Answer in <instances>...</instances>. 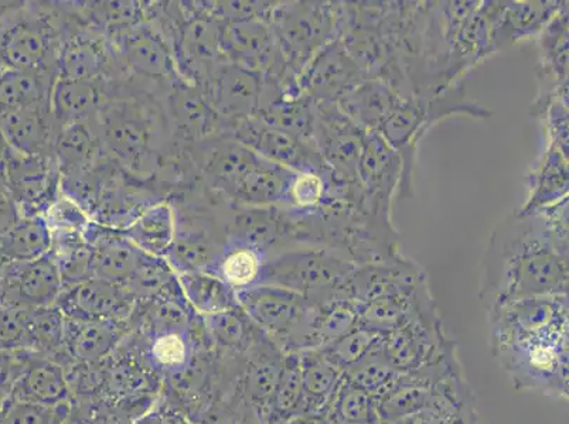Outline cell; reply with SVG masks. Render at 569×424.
I'll return each instance as SVG.
<instances>
[{
    "mask_svg": "<svg viewBox=\"0 0 569 424\" xmlns=\"http://www.w3.org/2000/svg\"><path fill=\"white\" fill-rule=\"evenodd\" d=\"M546 294H568V200L501 222L483 258L486 312Z\"/></svg>",
    "mask_w": 569,
    "mask_h": 424,
    "instance_id": "cell-1",
    "label": "cell"
},
{
    "mask_svg": "<svg viewBox=\"0 0 569 424\" xmlns=\"http://www.w3.org/2000/svg\"><path fill=\"white\" fill-rule=\"evenodd\" d=\"M488 314L490 353L515 390L568 400V294L521 299Z\"/></svg>",
    "mask_w": 569,
    "mask_h": 424,
    "instance_id": "cell-2",
    "label": "cell"
},
{
    "mask_svg": "<svg viewBox=\"0 0 569 424\" xmlns=\"http://www.w3.org/2000/svg\"><path fill=\"white\" fill-rule=\"evenodd\" d=\"M356 267L345 253L329 248H284L267 258L260 284L288 289L320 304L345 293Z\"/></svg>",
    "mask_w": 569,
    "mask_h": 424,
    "instance_id": "cell-3",
    "label": "cell"
},
{
    "mask_svg": "<svg viewBox=\"0 0 569 424\" xmlns=\"http://www.w3.org/2000/svg\"><path fill=\"white\" fill-rule=\"evenodd\" d=\"M271 23L289 75L298 80L310 60L339 38V2H281Z\"/></svg>",
    "mask_w": 569,
    "mask_h": 424,
    "instance_id": "cell-4",
    "label": "cell"
},
{
    "mask_svg": "<svg viewBox=\"0 0 569 424\" xmlns=\"http://www.w3.org/2000/svg\"><path fill=\"white\" fill-rule=\"evenodd\" d=\"M238 306L284 354L308 350L313 303L301 294L271 284L236 293Z\"/></svg>",
    "mask_w": 569,
    "mask_h": 424,
    "instance_id": "cell-5",
    "label": "cell"
},
{
    "mask_svg": "<svg viewBox=\"0 0 569 424\" xmlns=\"http://www.w3.org/2000/svg\"><path fill=\"white\" fill-rule=\"evenodd\" d=\"M174 210L176 235L164 260L176 275L213 273L226 245L224 211L214 212L198 201H170Z\"/></svg>",
    "mask_w": 569,
    "mask_h": 424,
    "instance_id": "cell-6",
    "label": "cell"
},
{
    "mask_svg": "<svg viewBox=\"0 0 569 424\" xmlns=\"http://www.w3.org/2000/svg\"><path fill=\"white\" fill-rule=\"evenodd\" d=\"M183 153L203 188L222 200H229L247 175L266 160L226 131L189 144Z\"/></svg>",
    "mask_w": 569,
    "mask_h": 424,
    "instance_id": "cell-7",
    "label": "cell"
},
{
    "mask_svg": "<svg viewBox=\"0 0 569 424\" xmlns=\"http://www.w3.org/2000/svg\"><path fill=\"white\" fill-rule=\"evenodd\" d=\"M108 33V43L129 74L163 87L183 80L172 46L153 19H143Z\"/></svg>",
    "mask_w": 569,
    "mask_h": 424,
    "instance_id": "cell-8",
    "label": "cell"
},
{
    "mask_svg": "<svg viewBox=\"0 0 569 424\" xmlns=\"http://www.w3.org/2000/svg\"><path fill=\"white\" fill-rule=\"evenodd\" d=\"M455 346L458 344L445 331L436 303L381 340L382 353L401 374L431 364Z\"/></svg>",
    "mask_w": 569,
    "mask_h": 424,
    "instance_id": "cell-9",
    "label": "cell"
},
{
    "mask_svg": "<svg viewBox=\"0 0 569 424\" xmlns=\"http://www.w3.org/2000/svg\"><path fill=\"white\" fill-rule=\"evenodd\" d=\"M0 178L20 216L43 215L60 193L61 173L54 157H30L9 148L0 162Z\"/></svg>",
    "mask_w": 569,
    "mask_h": 424,
    "instance_id": "cell-10",
    "label": "cell"
},
{
    "mask_svg": "<svg viewBox=\"0 0 569 424\" xmlns=\"http://www.w3.org/2000/svg\"><path fill=\"white\" fill-rule=\"evenodd\" d=\"M224 131L231 133L238 142L251 149L258 157L292 172L315 173L322 178L335 173L320 158L317 149L267 125L260 118L248 117L226 121Z\"/></svg>",
    "mask_w": 569,
    "mask_h": 424,
    "instance_id": "cell-11",
    "label": "cell"
},
{
    "mask_svg": "<svg viewBox=\"0 0 569 424\" xmlns=\"http://www.w3.org/2000/svg\"><path fill=\"white\" fill-rule=\"evenodd\" d=\"M221 53L227 61L260 72L278 81L297 80L289 75L271 23L252 19L221 23Z\"/></svg>",
    "mask_w": 569,
    "mask_h": 424,
    "instance_id": "cell-12",
    "label": "cell"
},
{
    "mask_svg": "<svg viewBox=\"0 0 569 424\" xmlns=\"http://www.w3.org/2000/svg\"><path fill=\"white\" fill-rule=\"evenodd\" d=\"M367 133L340 110L338 103L315 101V148L336 174L351 183H357V168Z\"/></svg>",
    "mask_w": 569,
    "mask_h": 424,
    "instance_id": "cell-13",
    "label": "cell"
},
{
    "mask_svg": "<svg viewBox=\"0 0 569 424\" xmlns=\"http://www.w3.org/2000/svg\"><path fill=\"white\" fill-rule=\"evenodd\" d=\"M402 172L400 153L381 134L367 133L357 168V184L365 210L376 219L391 222V203L400 190Z\"/></svg>",
    "mask_w": 569,
    "mask_h": 424,
    "instance_id": "cell-14",
    "label": "cell"
},
{
    "mask_svg": "<svg viewBox=\"0 0 569 424\" xmlns=\"http://www.w3.org/2000/svg\"><path fill=\"white\" fill-rule=\"evenodd\" d=\"M263 80L260 72L222 60L210 67L198 87L224 121H234L257 115Z\"/></svg>",
    "mask_w": 569,
    "mask_h": 424,
    "instance_id": "cell-15",
    "label": "cell"
},
{
    "mask_svg": "<svg viewBox=\"0 0 569 424\" xmlns=\"http://www.w3.org/2000/svg\"><path fill=\"white\" fill-rule=\"evenodd\" d=\"M61 41L48 20L33 18L10 26L0 40V53L8 69L38 72L57 79Z\"/></svg>",
    "mask_w": 569,
    "mask_h": 424,
    "instance_id": "cell-16",
    "label": "cell"
},
{
    "mask_svg": "<svg viewBox=\"0 0 569 424\" xmlns=\"http://www.w3.org/2000/svg\"><path fill=\"white\" fill-rule=\"evenodd\" d=\"M137 303L126 287L98 277L63 289L56 302L67 319L117 323H126L134 313Z\"/></svg>",
    "mask_w": 569,
    "mask_h": 424,
    "instance_id": "cell-17",
    "label": "cell"
},
{
    "mask_svg": "<svg viewBox=\"0 0 569 424\" xmlns=\"http://www.w3.org/2000/svg\"><path fill=\"white\" fill-rule=\"evenodd\" d=\"M170 128L180 149L224 131L226 121L210 105L200 87L186 80L169 85L163 95Z\"/></svg>",
    "mask_w": 569,
    "mask_h": 424,
    "instance_id": "cell-18",
    "label": "cell"
},
{
    "mask_svg": "<svg viewBox=\"0 0 569 424\" xmlns=\"http://www.w3.org/2000/svg\"><path fill=\"white\" fill-rule=\"evenodd\" d=\"M2 282V303L30 310L53 306L63 292L51 252L34 261L3 263Z\"/></svg>",
    "mask_w": 569,
    "mask_h": 424,
    "instance_id": "cell-19",
    "label": "cell"
},
{
    "mask_svg": "<svg viewBox=\"0 0 569 424\" xmlns=\"http://www.w3.org/2000/svg\"><path fill=\"white\" fill-rule=\"evenodd\" d=\"M367 79L339 40L326 46L305 67L298 87L313 101L338 102Z\"/></svg>",
    "mask_w": 569,
    "mask_h": 424,
    "instance_id": "cell-20",
    "label": "cell"
},
{
    "mask_svg": "<svg viewBox=\"0 0 569 424\" xmlns=\"http://www.w3.org/2000/svg\"><path fill=\"white\" fill-rule=\"evenodd\" d=\"M563 2H483L495 53L542 32Z\"/></svg>",
    "mask_w": 569,
    "mask_h": 424,
    "instance_id": "cell-21",
    "label": "cell"
},
{
    "mask_svg": "<svg viewBox=\"0 0 569 424\" xmlns=\"http://www.w3.org/2000/svg\"><path fill=\"white\" fill-rule=\"evenodd\" d=\"M84 238L92 251V277L126 287L141 265L144 252L138 250L121 230L94 221L87 226Z\"/></svg>",
    "mask_w": 569,
    "mask_h": 424,
    "instance_id": "cell-22",
    "label": "cell"
},
{
    "mask_svg": "<svg viewBox=\"0 0 569 424\" xmlns=\"http://www.w3.org/2000/svg\"><path fill=\"white\" fill-rule=\"evenodd\" d=\"M0 132L20 153L54 157L57 127L50 103L0 112Z\"/></svg>",
    "mask_w": 569,
    "mask_h": 424,
    "instance_id": "cell-23",
    "label": "cell"
},
{
    "mask_svg": "<svg viewBox=\"0 0 569 424\" xmlns=\"http://www.w3.org/2000/svg\"><path fill=\"white\" fill-rule=\"evenodd\" d=\"M91 33H77L61 40L57 59V79L98 81L110 75L116 55L108 39Z\"/></svg>",
    "mask_w": 569,
    "mask_h": 424,
    "instance_id": "cell-24",
    "label": "cell"
},
{
    "mask_svg": "<svg viewBox=\"0 0 569 424\" xmlns=\"http://www.w3.org/2000/svg\"><path fill=\"white\" fill-rule=\"evenodd\" d=\"M568 157L556 144L548 143L545 153L527 174L529 196L517 214H536L568 200Z\"/></svg>",
    "mask_w": 569,
    "mask_h": 424,
    "instance_id": "cell-25",
    "label": "cell"
},
{
    "mask_svg": "<svg viewBox=\"0 0 569 424\" xmlns=\"http://www.w3.org/2000/svg\"><path fill=\"white\" fill-rule=\"evenodd\" d=\"M248 365L244 376V393L248 401L271 417L273 397L281 380L284 353L268 335L247 351Z\"/></svg>",
    "mask_w": 569,
    "mask_h": 424,
    "instance_id": "cell-26",
    "label": "cell"
},
{
    "mask_svg": "<svg viewBox=\"0 0 569 424\" xmlns=\"http://www.w3.org/2000/svg\"><path fill=\"white\" fill-rule=\"evenodd\" d=\"M102 157H106V152L102 148L98 117L88 121L67 123L57 129L54 158L61 175L90 168Z\"/></svg>",
    "mask_w": 569,
    "mask_h": 424,
    "instance_id": "cell-27",
    "label": "cell"
},
{
    "mask_svg": "<svg viewBox=\"0 0 569 424\" xmlns=\"http://www.w3.org/2000/svg\"><path fill=\"white\" fill-rule=\"evenodd\" d=\"M401 98L386 82L365 80L336 103L357 125L367 132H379Z\"/></svg>",
    "mask_w": 569,
    "mask_h": 424,
    "instance_id": "cell-28",
    "label": "cell"
},
{
    "mask_svg": "<svg viewBox=\"0 0 569 424\" xmlns=\"http://www.w3.org/2000/svg\"><path fill=\"white\" fill-rule=\"evenodd\" d=\"M299 355L302 364V400L295 416L323 415L345 374L326 359L322 351H302Z\"/></svg>",
    "mask_w": 569,
    "mask_h": 424,
    "instance_id": "cell-29",
    "label": "cell"
},
{
    "mask_svg": "<svg viewBox=\"0 0 569 424\" xmlns=\"http://www.w3.org/2000/svg\"><path fill=\"white\" fill-rule=\"evenodd\" d=\"M102 102V80L57 79L50 97L51 113L57 129L67 123L97 118Z\"/></svg>",
    "mask_w": 569,
    "mask_h": 424,
    "instance_id": "cell-30",
    "label": "cell"
},
{
    "mask_svg": "<svg viewBox=\"0 0 569 424\" xmlns=\"http://www.w3.org/2000/svg\"><path fill=\"white\" fill-rule=\"evenodd\" d=\"M67 397H69V384L61 366L48 360H34L23 366L10 391L8 401L59 406L67 401Z\"/></svg>",
    "mask_w": 569,
    "mask_h": 424,
    "instance_id": "cell-31",
    "label": "cell"
},
{
    "mask_svg": "<svg viewBox=\"0 0 569 424\" xmlns=\"http://www.w3.org/2000/svg\"><path fill=\"white\" fill-rule=\"evenodd\" d=\"M295 173L263 160L226 201L241 206H288L289 188Z\"/></svg>",
    "mask_w": 569,
    "mask_h": 424,
    "instance_id": "cell-32",
    "label": "cell"
},
{
    "mask_svg": "<svg viewBox=\"0 0 569 424\" xmlns=\"http://www.w3.org/2000/svg\"><path fill=\"white\" fill-rule=\"evenodd\" d=\"M121 231L147 255L167 258L176 235L173 206L168 200L148 206Z\"/></svg>",
    "mask_w": 569,
    "mask_h": 424,
    "instance_id": "cell-33",
    "label": "cell"
},
{
    "mask_svg": "<svg viewBox=\"0 0 569 424\" xmlns=\"http://www.w3.org/2000/svg\"><path fill=\"white\" fill-rule=\"evenodd\" d=\"M542 87L545 92L568 90V3L540 33ZM541 95V94H540Z\"/></svg>",
    "mask_w": 569,
    "mask_h": 424,
    "instance_id": "cell-34",
    "label": "cell"
},
{
    "mask_svg": "<svg viewBox=\"0 0 569 424\" xmlns=\"http://www.w3.org/2000/svg\"><path fill=\"white\" fill-rule=\"evenodd\" d=\"M267 253L246 241L226 238V245L213 269V273L224 281L232 291H246L261 283Z\"/></svg>",
    "mask_w": 569,
    "mask_h": 424,
    "instance_id": "cell-35",
    "label": "cell"
},
{
    "mask_svg": "<svg viewBox=\"0 0 569 424\" xmlns=\"http://www.w3.org/2000/svg\"><path fill=\"white\" fill-rule=\"evenodd\" d=\"M360 306L348 294L313 304L308 350H322L359 327Z\"/></svg>",
    "mask_w": 569,
    "mask_h": 424,
    "instance_id": "cell-36",
    "label": "cell"
},
{
    "mask_svg": "<svg viewBox=\"0 0 569 424\" xmlns=\"http://www.w3.org/2000/svg\"><path fill=\"white\" fill-rule=\"evenodd\" d=\"M123 335L122 323L79 322L66 317L64 345L72 359L96 362L111 353Z\"/></svg>",
    "mask_w": 569,
    "mask_h": 424,
    "instance_id": "cell-37",
    "label": "cell"
},
{
    "mask_svg": "<svg viewBox=\"0 0 569 424\" xmlns=\"http://www.w3.org/2000/svg\"><path fill=\"white\" fill-rule=\"evenodd\" d=\"M194 340L191 327L167 329L148 333V362L168 375L188 371L193 361Z\"/></svg>",
    "mask_w": 569,
    "mask_h": 424,
    "instance_id": "cell-38",
    "label": "cell"
},
{
    "mask_svg": "<svg viewBox=\"0 0 569 424\" xmlns=\"http://www.w3.org/2000/svg\"><path fill=\"white\" fill-rule=\"evenodd\" d=\"M51 250V235L43 215L20 216L0 236V263L38 260Z\"/></svg>",
    "mask_w": 569,
    "mask_h": 424,
    "instance_id": "cell-39",
    "label": "cell"
},
{
    "mask_svg": "<svg viewBox=\"0 0 569 424\" xmlns=\"http://www.w3.org/2000/svg\"><path fill=\"white\" fill-rule=\"evenodd\" d=\"M56 77L4 67L0 71V112L50 103Z\"/></svg>",
    "mask_w": 569,
    "mask_h": 424,
    "instance_id": "cell-40",
    "label": "cell"
},
{
    "mask_svg": "<svg viewBox=\"0 0 569 424\" xmlns=\"http://www.w3.org/2000/svg\"><path fill=\"white\" fill-rule=\"evenodd\" d=\"M178 281L189 306L201 317L238 307L236 292L211 273H182Z\"/></svg>",
    "mask_w": 569,
    "mask_h": 424,
    "instance_id": "cell-41",
    "label": "cell"
},
{
    "mask_svg": "<svg viewBox=\"0 0 569 424\" xmlns=\"http://www.w3.org/2000/svg\"><path fill=\"white\" fill-rule=\"evenodd\" d=\"M203 323L216 344L238 353H247L263 334L240 306L229 312L204 315Z\"/></svg>",
    "mask_w": 569,
    "mask_h": 424,
    "instance_id": "cell-42",
    "label": "cell"
},
{
    "mask_svg": "<svg viewBox=\"0 0 569 424\" xmlns=\"http://www.w3.org/2000/svg\"><path fill=\"white\" fill-rule=\"evenodd\" d=\"M51 255L59 267L63 289L84 282L91 275V246L84 234L51 235Z\"/></svg>",
    "mask_w": 569,
    "mask_h": 424,
    "instance_id": "cell-43",
    "label": "cell"
},
{
    "mask_svg": "<svg viewBox=\"0 0 569 424\" xmlns=\"http://www.w3.org/2000/svg\"><path fill=\"white\" fill-rule=\"evenodd\" d=\"M323 416L332 424H375L376 401L343 376Z\"/></svg>",
    "mask_w": 569,
    "mask_h": 424,
    "instance_id": "cell-44",
    "label": "cell"
},
{
    "mask_svg": "<svg viewBox=\"0 0 569 424\" xmlns=\"http://www.w3.org/2000/svg\"><path fill=\"white\" fill-rule=\"evenodd\" d=\"M345 376L377 401L395 386L401 372H398L387 360L380 341L363 360L346 371Z\"/></svg>",
    "mask_w": 569,
    "mask_h": 424,
    "instance_id": "cell-45",
    "label": "cell"
},
{
    "mask_svg": "<svg viewBox=\"0 0 569 424\" xmlns=\"http://www.w3.org/2000/svg\"><path fill=\"white\" fill-rule=\"evenodd\" d=\"M66 315L57 304L33 310L29 319L30 349L54 353L64 345Z\"/></svg>",
    "mask_w": 569,
    "mask_h": 424,
    "instance_id": "cell-46",
    "label": "cell"
},
{
    "mask_svg": "<svg viewBox=\"0 0 569 424\" xmlns=\"http://www.w3.org/2000/svg\"><path fill=\"white\" fill-rule=\"evenodd\" d=\"M302 400V364L299 353L284 354L283 370L273 397L271 418L288 421L297 415Z\"/></svg>",
    "mask_w": 569,
    "mask_h": 424,
    "instance_id": "cell-47",
    "label": "cell"
},
{
    "mask_svg": "<svg viewBox=\"0 0 569 424\" xmlns=\"http://www.w3.org/2000/svg\"><path fill=\"white\" fill-rule=\"evenodd\" d=\"M382 339L381 334L363 327H356L335 343L325 346L322 354L343 372L365 359Z\"/></svg>",
    "mask_w": 569,
    "mask_h": 424,
    "instance_id": "cell-48",
    "label": "cell"
},
{
    "mask_svg": "<svg viewBox=\"0 0 569 424\" xmlns=\"http://www.w3.org/2000/svg\"><path fill=\"white\" fill-rule=\"evenodd\" d=\"M43 219L50 235L84 234L91 222L87 212L63 193L56 196L53 203L44 211Z\"/></svg>",
    "mask_w": 569,
    "mask_h": 424,
    "instance_id": "cell-49",
    "label": "cell"
},
{
    "mask_svg": "<svg viewBox=\"0 0 569 424\" xmlns=\"http://www.w3.org/2000/svg\"><path fill=\"white\" fill-rule=\"evenodd\" d=\"M33 310L0 304V350L29 349V319Z\"/></svg>",
    "mask_w": 569,
    "mask_h": 424,
    "instance_id": "cell-50",
    "label": "cell"
},
{
    "mask_svg": "<svg viewBox=\"0 0 569 424\" xmlns=\"http://www.w3.org/2000/svg\"><path fill=\"white\" fill-rule=\"evenodd\" d=\"M63 408L64 403L44 406L33 402L7 401L0 424H57L63 418L60 415Z\"/></svg>",
    "mask_w": 569,
    "mask_h": 424,
    "instance_id": "cell-51",
    "label": "cell"
},
{
    "mask_svg": "<svg viewBox=\"0 0 569 424\" xmlns=\"http://www.w3.org/2000/svg\"><path fill=\"white\" fill-rule=\"evenodd\" d=\"M276 2H204L207 12L222 24L271 19Z\"/></svg>",
    "mask_w": 569,
    "mask_h": 424,
    "instance_id": "cell-52",
    "label": "cell"
},
{
    "mask_svg": "<svg viewBox=\"0 0 569 424\" xmlns=\"http://www.w3.org/2000/svg\"><path fill=\"white\" fill-rule=\"evenodd\" d=\"M442 424H490L480 415L476 395L468 397Z\"/></svg>",
    "mask_w": 569,
    "mask_h": 424,
    "instance_id": "cell-53",
    "label": "cell"
},
{
    "mask_svg": "<svg viewBox=\"0 0 569 424\" xmlns=\"http://www.w3.org/2000/svg\"><path fill=\"white\" fill-rule=\"evenodd\" d=\"M449 415H451V412L438 406H431L427 411L416 413V415L398 418V421L392 422H376L375 424H442Z\"/></svg>",
    "mask_w": 569,
    "mask_h": 424,
    "instance_id": "cell-54",
    "label": "cell"
},
{
    "mask_svg": "<svg viewBox=\"0 0 569 424\" xmlns=\"http://www.w3.org/2000/svg\"><path fill=\"white\" fill-rule=\"evenodd\" d=\"M284 424H332L323 415L293 416L284 421Z\"/></svg>",
    "mask_w": 569,
    "mask_h": 424,
    "instance_id": "cell-55",
    "label": "cell"
},
{
    "mask_svg": "<svg viewBox=\"0 0 569 424\" xmlns=\"http://www.w3.org/2000/svg\"><path fill=\"white\" fill-rule=\"evenodd\" d=\"M203 424H238L237 418L229 412L211 413Z\"/></svg>",
    "mask_w": 569,
    "mask_h": 424,
    "instance_id": "cell-56",
    "label": "cell"
},
{
    "mask_svg": "<svg viewBox=\"0 0 569 424\" xmlns=\"http://www.w3.org/2000/svg\"><path fill=\"white\" fill-rule=\"evenodd\" d=\"M9 144L4 141L2 132H0V162H2L4 154H7Z\"/></svg>",
    "mask_w": 569,
    "mask_h": 424,
    "instance_id": "cell-57",
    "label": "cell"
},
{
    "mask_svg": "<svg viewBox=\"0 0 569 424\" xmlns=\"http://www.w3.org/2000/svg\"><path fill=\"white\" fill-rule=\"evenodd\" d=\"M168 424H190L189 422H186L183 417H180L178 415L169 416Z\"/></svg>",
    "mask_w": 569,
    "mask_h": 424,
    "instance_id": "cell-58",
    "label": "cell"
},
{
    "mask_svg": "<svg viewBox=\"0 0 569 424\" xmlns=\"http://www.w3.org/2000/svg\"><path fill=\"white\" fill-rule=\"evenodd\" d=\"M2 296H3L2 265H0V303H2Z\"/></svg>",
    "mask_w": 569,
    "mask_h": 424,
    "instance_id": "cell-59",
    "label": "cell"
}]
</instances>
